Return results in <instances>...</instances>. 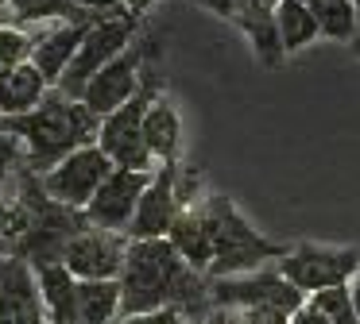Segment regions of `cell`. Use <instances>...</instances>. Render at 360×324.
<instances>
[{
  "label": "cell",
  "mask_w": 360,
  "mask_h": 324,
  "mask_svg": "<svg viewBox=\"0 0 360 324\" xmlns=\"http://www.w3.org/2000/svg\"><path fill=\"white\" fill-rule=\"evenodd\" d=\"M0 320L4 324H39L43 316V297H39V278L32 262L20 255L0 259Z\"/></svg>",
  "instance_id": "14"
},
{
  "label": "cell",
  "mask_w": 360,
  "mask_h": 324,
  "mask_svg": "<svg viewBox=\"0 0 360 324\" xmlns=\"http://www.w3.org/2000/svg\"><path fill=\"white\" fill-rule=\"evenodd\" d=\"M290 324H333V320H329V316H321V313H318V309H314V305H310V301H306V305H302V309H298V313H295V316H290Z\"/></svg>",
  "instance_id": "29"
},
{
  "label": "cell",
  "mask_w": 360,
  "mask_h": 324,
  "mask_svg": "<svg viewBox=\"0 0 360 324\" xmlns=\"http://www.w3.org/2000/svg\"><path fill=\"white\" fill-rule=\"evenodd\" d=\"M12 12H16L20 23H43V20L78 23V20L97 15V12H86L78 0H12Z\"/></svg>",
  "instance_id": "23"
},
{
  "label": "cell",
  "mask_w": 360,
  "mask_h": 324,
  "mask_svg": "<svg viewBox=\"0 0 360 324\" xmlns=\"http://www.w3.org/2000/svg\"><path fill=\"white\" fill-rule=\"evenodd\" d=\"M32 50H35V39L32 35H24L20 27L0 23V74H4V69L24 66V62H32Z\"/></svg>",
  "instance_id": "24"
},
{
  "label": "cell",
  "mask_w": 360,
  "mask_h": 324,
  "mask_svg": "<svg viewBox=\"0 0 360 324\" xmlns=\"http://www.w3.org/2000/svg\"><path fill=\"white\" fill-rule=\"evenodd\" d=\"M151 54H155V39H136L132 46H128L120 58H112L109 66L101 69V74L94 77V81L86 85V93H82V104L89 108V112L97 116V120H105V116H112L117 108H124L128 100L140 93L143 85V69H148Z\"/></svg>",
  "instance_id": "8"
},
{
  "label": "cell",
  "mask_w": 360,
  "mask_h": 324,
  "mask_svg": "<svg viewBox=\"0 0 360 324\" xmlns=\"http://www.w3.org/2000/svg\"><path fill=\"white\" fill-rule=\"evenodd\" d=\"M275 266L290 285H298L306 297H314L321 290H345L360 270V251L356 247L295 243Z\"/></svg>",
  "instance_id": "6"
},
{
  "label": "cell",
  "mask_w": 360,
  "mask_h": 324,
  "mask_svg": "<svg viewBox=\"0 0 360 324\" xmlns=\"http://www.w3.org/2000/svg\"><path fill=\"white\" fill-rule=\"evenodd\" d=\"M155 309H179L190 324H202L213 309L210 278L182 262L171 239H128L120 270V320Z\"/></svg>",
  "instance_id": "1"
},
{
  "label": "cell",
  "mask_w": 360,
  "mask_h": 324,
  "mask_svg": "<svg viewBox=\"0 0 360 324\" xmlns=\"http://www.w3.org/2000/svg\"><path fill=\"white\" fill-rule=\"evenodd\" d=\"M39 324H51V320H39Z\"/></svg>",
  "instance_id": "34"
},
{
  "label": "cell",
  "mask_w": 360,
  "mask_h": 324,
  "mask_svg": "<svg viewBox=\"0 0 360 324\" xmlns=\"http://www.w3.org/2000/svg\"><path fill=\"white\" fill-rule=\"evenodd\" d=\"M349 50H352V54H356V58H360V35H356V39H352V43H349Z\"/></svg>",
  "instance_id": "31"
},
{
  "label": "cell",
  "mask_w": 360,
  "mask_h": 324,
  "mask_svg": "<svg viewBox=\"0 0 360 324\" xmlns=\"http://www.w3.org/2000/svg\"><path fill=\"white\" fill-rule=\"evenodd\" d=\"M101 20V15H89V20H78V23H63V27L47 31L43 39H35V50H32V66L47 77L51 89H58L63 74L70 69V62L78 58L82 43H86L89 27Z\"/></svg>",
  "instance_id": "15"
},
{
  "label": "cell",
  "mask_w": 360,
  "mask_h": 324,
  "mask_svg": "<svg viewBox=\"0 0 360 324\" xmlns=\"http://www.w3.org/2000/svg\"><path fill=\"white\" fill-rule=\"evenodd\" d=\"M0 324H4V320H0Z\"/></svg>",
  "instance_id": "35"
},
{
  "label": "cell",
  "mask_w": 360,
  "mask_h": 324,
  "mask_svg": "<svg viewBox=\"0 0 360 324\" xmlns=\"http://www.w3.org/2000/svg\"><path fill=\"white\" fill-rule=\"evenodd\" d=\"M174 177H179V162L155 166L151 185L143 189L140 208H136L132 224H128V239H167L174 216L182 212L179 193H174Z\"/></svg>",
  "instance_id": "13"
},
{
  "label": "cell",
  "mask_w": 360,
  "mask_h": 324,
  "mask_svg": "<svg viewBox=\"0 0 360 324\" xmlns=\"http://www.w3.org/2000/svg\"><path fill=\"white\" fill-rule=\"evenodd\" d=\"M39 278V297H43V316L51 324H82L78 320V278L66 270V262L35 270Z\"/></svg>",
  "instance_id": "19"
},
{
  "label": "cell",
  "mask_w": 360,
  "mask_h": 324,
  "mask_svg": "<svg viewBox=\"0 0 360 324\" xmlns=\"http://www.w3.org/2000/svg\"><path fill=\"white\" fill-rule=\"evenodd\" d=\"M205 216H210V231H213V266L205 278L252 274V270H264L267 262H279L290 251V247L275 243L264 231L252 228L248 216L225 193H213L205 201Z\"/></svg>",
  "instance_id": "3"
},
{
  "label": "cell",
  "mask_w": 360,
  "mask_h": 324,
  "mask_svg": "<svg viewBox=\"0 0 360 324\" xmlns=\"http://www.w3.org/2000/svg\"><path fill=\"white\" fill-rule=\"evenodd\" d=\"M349 297H352V309H356V316H360V270H356V278L349 282Z\"/></svg>",
  "instance_id": "30"
},
{
  "label": "cell",
  "mask_w": 360,
  "mask_h": 324,
  "mask_svg": "<svg viewBox=\"0 0 360 324\" xmlns=\"http://www.w3.org/2000/svg\"><path fill=\"white\" fill-rule=\"evenodd\" d=\"M159 93H163V89H159V74L148 66V69H143L140 93H136V97L128 100L124 108H117L112 116H105V120H101V131H97V147L109 154V162H112L117 170L155 174L159 162L151 158L148 143H143V116H148V108L155 104Z\"/></svg>",
  "instance_id": "4"
},
{
  "label": "cell",
  "mask_w": 360,
  "mask_h": 324,
  "mask_svg": "<svg viewBox=\"0 0 360 324\" xmlns=\"http://www.w3.org/2000/svg\"><path fill=\"white\" fill-rule=\"evenodd\" d=\"M112 170L117 166L109 162V154L94 143V147H82V151L66 154L55 170H47V174H39V177H43V189H47L51 201L86 212L89 201L97 197V189L105 185V177H109Z\"/></svg>",
  "instance_id": "9"
},
{
  "label": "cell",
  "mask_w": 360,
  "mask_h": 324,
  "mask_svg": "<svg viewBox=\"0 0 360 324\" xmlns=\"http://www.w3.org/2000/svg\"><path fill=\"white\" fill-rule=\"evenodd\" d=\"M194 4L205 8V12H213L217 20L240 27L244 35H248L256 58L264 62L267 69L283 66L287 50H283L279 31H275V4H279V0H194Z\"/></svg>",
  "instance_id": "10"
},
{
  "label": "cell",
  "mask_w": 360,
  "mask_h": 324,
  "mask_svg": "<svg viewBox=\"0 0 360 324\" xmlns=\"http://www.w3.org/2000/svg\"><path fill=\"white\" fill-rule=\"evenodd\" d=\"M210 297L213 309H244V305H259V309H275V313L295 316L306 305V293L298 285H290L279 274V266H264L252 274H236V278H210Z\"/></svg>",
  "instance_id": "7"
},
{
  "label": "cell",
  "mask_w": 360,
  "mask_h": 324,
  "mask_svg": "<svg viewBox=\"0 0 360 324\" xmlns=\"http://www.w3.org/2000/svg\"><path fill=\"white\" fill-rule=\"evenodd\" d=\"M148 185H151V174L112 170V174L105 177V185L97 189V197L89 201V208H86L89 228L128 236V224H132V216H136V208H140V197H143Z\"/></svg>",
  "instance_id": "12"
},
{
  "label": "cell",
  "mask_w": 360,
  "mask_h": 324,
  "mask_svg": "<svg viewBox=\"0 0 360 324\" xmlns=\"http://www.w3.org/2000/svg\"><path fill=\"white\" fill-rule=\"evenodd\" d=\"M167 239H171V247L182 255V262H186V266H194L198 274H210V266H213V231H210L205 205L182 208V212L174 216Z\"/></svg>",
  "instance_id": "16"
},
{
  "label": "cell",
  "mask_w": 360,
  "mask_h": 324,
  "mask_svg": "<svg viewBox=\"0 0 360 324\" xmlns=\"http://www.w3.org/2000/svg\"><path fill=\"white\" fill-rule=\"evenodd\" d=\"M78 320L82 324L120 320V278L117 282H78Z\"/></svg>",
  "instance_id": "21"
},
{
  "label": "cell",
  "mask_w": 360,
  "mask_h": 324,
  "mask_svg": "<svg viewBox=\"0 0 360 324\" xmlns=\"http://www.w3.org/2000/svg\"><path fill=\"white\" fill-rule=\"evenodd\" d=\"M275 31H279V43L287 54H295L302 46H310L314 39H321L318 20L310 15V8L302 0H279L275 4Z\"/></svg>",
  "instance_id": "20"
},
{
  "label": "cell",
  "mask_w": 360,
  "mask_h": 324,
  "mask_svg": "<svg viewBox=\"0 0 360 324\" xmlns=\"http://www.w3.org/2000/svg\"><path fill=\"white\" fill-rule=\"evenodd\" d=\"M143 143H148L151 158L159 166L182 158V116H179V104L167 93H159L155 104L143 116Z\"/></svg>",
  "instance_id": "17"
},
{
  "label": "cell",
  "mask_w": 360,
  "mask_h": 324,
  "mask_svg": "<svg viewBox=\"0 0 360 324\" xmlns=\"http://www.w3.org/2000/svg\"><path fill=\"white\" fill-rule=\"evenodd\" d=\"M310 305L318 309L321 316H329L333 324H360L356 309H352V297H349V285H345V290H321V293H314Z\"/></svg>",
  "instance_id": "25"
},
{
  "label": "cell",
  "mask_w": 360,
  "mask_h": 324,
  "mask_svg": "<svg viewBox=\"0 0 360 324\" xmlns=\"http://www.w3.org/2000/svg\"><path fill=\"white\" fill-rule=\"evenodd\" d=\"M310 8V15L318 20L321 35L333 43H352L360 35L356 23V0H302Z\"/></svg>",
  "instance_id": "22"
},
{
  "label": "cell",
  "mask_w": 360,
  "mask_h": 324,
  "mask_svg": "<svg viewBox=\"0 0 360 324\" xmlns=\"http://www.w3.org/2000/svg\"><path fill=\"white\" fill-rule=\"evenodd\" d=\"M356 23H360V0H356Z\"/></svg>",
  "instance_id": "32"
},
{
  "label": "cell",
  "mask_w": 360,
  "mask_h": 324,
  "mask_svg": "<svg viewBox=\"0 0 360 324\" xmlns=\"http://www.w3.org/2000/svg\"><path fill=\"white\" fill-rule=\"evenodd\" d=\"M225 324H290L287 313H275V309H259V305H244V309H221Z\"/></svg>",
  "instance_id": "27"
},
{
  "label": "cell",
  "mask_w": 360,
  "mask_h": 324,
  "mask_svg": "<svg viewBox=\"0 0 360 324\" xmlns=\"http://www.w3.org/2000/svg\"><path fill=\"white\" fill-rule=\"evenodd\" d=\"M136 35H140V15H136V12L101 15V20L89 27L86 43H82V50H78V58H74L70 69L63 74L58 93H63L66 100H82L86 85L94 81V77L101 74L112 58H120V54L136 43Z\"/></svg>",
  "instance_id": "5"
},
{
  "label": "cell",
  "mask_w": 360,
  "mask_h": 324,
  "mask_svg": "<svg viewBox=\"0 0 360 324\" xmlns=\"http://www.w3.org/2000/svg\"><path fill=\"white\" fill-rule=\"evenodd\" d=\"M24 166H27L24 143H20L16 135H8V131H0V185L8 182L12 174H20Z\"/></svg>",
  "instance_id": "26"
},
{
  "label": "cell",
  "mask_w": 360,
  "mask_h": 324,
  "mask_svg": "<svg viewBox=\"0 0 360 324\" xmlns=\"http://www.w3.org/2000/svg\"><path fill=\"white\" fill-rule=\"evenodd\" d=\"M51 85L32 62L16 69H4L0 74V120H12V116H27L32 108H39L47 100Z\"/></svg>",
  "instance_id": "18"
},
{
  "label": "cell",
  "mask_w": 360,
  "mask_h": 324,
  "mask_svg": "<svg viewBox=\"0 0 360 324\" xmlns=\"http://www.w3.org/2000/svg\"><path fill=\"white\" fill-rule=\"evenodd\" d=\"M124 255H128V236L86 228L82 236H74L66 243L63 262L78 282H117L120 270H124Z\"/></svg>",
  "instance_id": "11"
},
{
  "label": "cell",
  "mask_w": 360,
  "mask_h": 324,
  "mask_svg": "<svg viewBox=\"0 0 360 324\" xmlns=\"http://www.w3.org/2000/svg\"><path fill=\"white\" fill-rule=\"evenodd\" d=\"M0 131H8V135H16L24 143L32 174H47L66 154L82 151V147H94L101 120L82 100H66L58 89H51L47 100L39 108H32L27 116L0 120Z\"/></svg>",
  "instance_id": "2"
},
{
  "label": "cell",
  "mask_w": 360,
  "mask_h": 324,
  "mask_svg": "<svg viewBox=\"0 0 360 324\" xmlns=\"http://www.w3.org/2000/svg\"><path fill=\"white\" fill-rule=\"evenodd\" d=\"M120 324H190L179 309H155V313H143V316H124Z\"/></svg>",
  "instance_id": "28"
},
{
  "label": "cell",
  "mask_w": 360,
  "mask_h": 324,
  "mask_svg": "<svg viewBox=\"0 0 360 324\" xmlns=\"http://www.w3.org/2000/svg\"><path fill=\"white\" fill-rule=\"evenodd\" d=\"M0 4H8V8H12V0H0Z\"/></svg>",
  "instance_id": "33"
}]
</instances>
